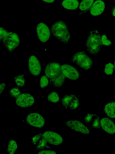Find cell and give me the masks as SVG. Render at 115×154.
Masks as SVG:
<instances>
[{
  "mask_svg": "<svg viewBox=\"0 0 115 154\" xmlns=\"http://www.w3.org/2000/svg\"><path fill=\"white\" fill-rule=\"evenodd\" d=\"M51 30L53 35L63 44H67L70 39V33L65 23L62 20L53 23Z\"/></svg>",
  "mask_w": 115,
  "mask_h": 154,
  "instance_id": "obj_4",
  "label": "cell"
},
{
  "mask_svg": "<svg viewBox=\"0 0 115 154\" xmlns=\"http://www.w3.org/2000/svg\"><path fill=\"white\" fill-rule=\"evenodd\" d=\"M71 60L83 70L90 69L93 62L92 59L84 51L76 52L72 56Z\"/></svg>",
  "mask_w": 115,
  "mask_h": 154,
  "instance_id": "obj_5",
  "label": "cell"
},
{
  "mask_svg": "<svg viewBox=\"0 0 115 154\" xmlns=\"http://www.w3.org/2000/svg\"><path fill=\"white\" fill-rule=\"evenodd\" d=\"M26 120L29 125L37 128H41L45 124L43 117L40 114L37 113L29 114L26 117Z\"/></svg>",
  "mask_w": 115,
  "mask_h": 154,
  "instance_id": "obj_6",
  "label": "cell"
},
{
  "mask_svg": "<svg viewBox=\"0 0 115 154\" xmlns=\"http://www.w3.org/2000/svg\"><path fill=\"white\" fill-rule=\"evenodd\" d=\"M61 64L53 61L47 64L44 70L45 75L49 81V85L56 88H60L66 81V77L62 73Z\"/></svg>",
  "mask_w": 115,
  "mask_h": 154,
  "instance_id": "obj_1",
  "label": "cell"
},
{
  "mask_svg": "<svg viewBox=\"0 0 115 154\" xmlns=\"http://www.w3.org/2000/svg\"><path fill=\"white\" fill-rule=\"evenodd\" d=\"M61 69L63 74L67 78L73 80L78 79L79 72L73 66L67 64H63L61 66Z\"/></svg>",
  "mask_w": 115,
  "mask_h": 154,
  "instance_id": "obj_11",
  "label": "cell"
},
{
  "mask_svg": "<svg viewBox=\"0 0 115 154\" xmlns=\"http://www.w3.org/2000/svg\"><path fill=\"white\" fill-rule=\"evenodd\" d=\"M43 135V134L41 133L32 137L31 142L33 145H36Z\"/></svg>",
  "mask_w": 115,
  "mask_h": 154,
  "instance_id": "obj_27",
  "label": "cell"
},
{
  "mask_svg": "<svg viewBox=\"0 0 115 154\" xmlns=\"http://www.w3.org/2000/svg\"><path fill=\"white\" fill-rule=\"evenodd\" d=\"M114 66L113 64L109 63L105 66L104 72L107 75H111L113 73Z\"/></svg>",
  "mask_w": 115,
  "mask_h": 154,
  "instance_id": "obj_25",
  "label": "cell"
},
{
  "mask_svg": "<svg viewBox=\"0 0 115 154\" xmlns=\"http://www.w3.org/2000/svg\"><path fill=\"white\" fill-rule=\"evenodd\" d=\"M102 128L107 133L110 134H115V124L110 119L103 118L100 120Z\"/></svg>",
  "mask_w": 115,
  "mask_h": 154,
  "instance_id": "obj_13",
  "label": "cell"
},
{
  "mask_svg": "<svg viewBox=\"0 0 115 154\" xmlns=\"http://www.w3.org/2000/svg\"><path fill=\"white\" fill-rule=\"evenodd\" d=\"M106 115L111 118H115V102H112L107 103L104 109Z\"/></svg>",
  "mask_w": 115,
  "mask_h": 154,
  "instance_id": "obj_15",
  "label": "cell"
},
{
  "mask_svg": "<svg viewBox=\"0 0 115 154\" xmlns=\"http://www.w3.org/2000/svg\"><path fill=\"white\" fill-rule=\"evenodd\" d=\"M114 69H115V62H114Z\"/></svg>",
  "mask_w": 115,
  "mask_h": 154,
  "instance_id": "obj_34",
  "label": "cell"
},
{
  "mask_svg": "<svg viewBox=\"0 0 115 154\" xmlns=\"http://www.w3.org/2000/svg\"><path fill=\"white\" fill-rule=\"evenodd\" d=\"M6 84L4 83H2L0 85V93L1 94V93L3 91L4 88L6 86Z\"/></svg>",
  "mask_w": 115,
  "mask_h": 154,
  "instance_id": "obj_31",
  "label": "cell"
},
{
  "mask_svg": "<svg viewBox=\"0 0 115 154\" xmlns=\"http://www.w3.org/2000/svg\"><path fill=\"white\" fill-rule=\"evenodd\" d=\"M9 94L11 97L16 99L21 94V92L18 87H15L10 89Z\"/></svg>",
  "mask_w": 115,
  "mask_h": 154,
  "instance_id": "obj_24",
  "label": "cell"
},
{
  "mask_svg": "<svg viewBox=\"0 0 115 154\" xmlns=\"http://www.w3.org/2000/svg\"><path fill=\"white\" fill-rule=\"evenodd\" d=\"M95 114H86L84 117V119L86 123L88 124H90Z\"/></svg>",
  "mask_w": 115,
  "mask_h": 154,
  "instance_id": "obj_29",
  "label": "cell"
},
{
  "mask_svg": "<svg viewBox=\"0 0 115 154\" xmlns=\"http://www.w3.org/2000/svg\"><path fill=\"white\" fill-rule=\"evenodd\" d=\"M66 126L76 131L85 134H89L90 131L81 122L77 120H68L66 123Z\"/></svg>",
  "mask_w": 115,
  "mask_h": 154,
  "instance_id": "obj_9",
  "label": "cell"
},
{
  "mask_svg": "<svg viewBox=\"0 0 115 154\" xmlns=\"http://www.w3.org/2000/svg\"><path fill=\"white\" fill-rule=\"evenodd\" d=\"M37 32L39 40L43 43L46 42L50 36L49 28L43 23H40L37 24Z\"/></svg>",
  "mask_w": 115,
  "mask_h": 154,
  "instance_id": "obj_7",
  "label": "cell"
},
{
  "mask_svg": "<svg viewBox=\"0 0 115 154\" xmlns=\"http://www.w3.org/2000/svg\"><path fill=\"white\" fill-rule=\"evenodd\" d=\"M105 8L104 2L101 0L95 1L92 5L90 11V14L96 16L101 14Z\"/></svg>",
  "mask_w": 115,
  "mask_h": 154,
  "instance_id": "obj_14",
  "label": "cell"
},
{
  "mask_svg": "<svg viewBox=\"0 0 115 154\" xmlns=\"http://www.w3.org/2000/svg\"><path fill=\"white\" fill-rule=\"evenodd\" d=\"M38 154H56V152L54 151L50 150H43L40 151Z\"/></svg>",
  "mask_w": 115,
  "mask_h": 154,
  "instance_id": "obj_30",
  "label": "cell"
},
{
  "mask_svg": "<svg viewBox=\"0 0 115 154\" xmlns=\"http://www.w3.org/2000/svg\"><path fill=\"white\" fill-rule=\"evenodd\" d=\"M0 40L4 48L12 52L19 46L20 40L16 33L8 31L0 27Z\"/></svg>",
  "mask_w": 115,
  "mask_h": 154,
  "instance_id": "obj_3",
  "label": "cell"
},
{
  "mask_svg": "<svg viewBox=\"0 0 115 154\" xmlns=\"http://www.w3.org/2000/svg\"><path fill=\"white\" fill-rule=\"evenodd\" d=\"M91 122H92L91 124L92 128L99 129H101L100 120L99 117L98 116L96 115Z\"/></svg>",
  "mask_w": 115,
  "mask_h": 154,
  "instance_id": "obj_22",
  "label": "cell"
},
{
  "mask_svg": "<svg viewBox=\"0 0 115 154\" xmlns=\"http://www.w3.org/2000/svg\"><path fill=\"white\" fill-rule=\"evenodd\" d=\"M49 84V81L45 75H43L41 78L40 85V88H43Z\"/></svg>",
  "mask_w": 115,
  "mask_h": 154,
  "instance_id": "obj_26",
  "label": "cell"
},
{
  "mask_svg": "<svg viewBox=\"0 0 115 154\" xmlns=\"http://www.w3.org/2000/svg\"><path fill=\"white\" fill-rule=\"evenodd\" d=\"M86 50L95 57L99 54L102 46L101 36L97 30L90 32L85 42Z\"/></svg>",
  "mask_w": 115,
  "mask_h": 154,
  "instance_id": "obj_2",
  "label": "cell"
},
{
  "mask_svg": "<svg viewBox=\"0 0 115 154\" xmlns=\"http://www.w3.org/2000/svg\"><path fill=\"white\" fill-rule=\"evenodd\" d=\"M16 104L22 107H28L34 104V100L33 97L28 93L20 94L16 99Z\"/></svg>",
  "mask_w": 115,
  "mask_h": 154,
  "instance_id": "obj_8",
  "label": "cell"
},
{
  "mask_svg": "<svg viewBox=\"0 0 115 154\" xmlns=\"http://www.w3.org/2000/svg\"><path fill=\"white\" fill-rule=\"evenodd\" d=\"M42 1L49 3H51L54 2L55 0H42Z\"/></svg>",
  "mask_w": 115,
  "mask_h": 154,
  "instance_id": "obj_33",
  "label": "cell"
},
{
  "mask_svg": "<svg viewBox=\"0 0 115 154\" xmlns=\"http://www.w3.org/2000/svg\"><path fill=\"white\" fill-rule=\"evenodd\" d=\"M48 141L43 136H42L39 141L36 144V149L37 150L44 149H48L50 148L48 144Z\"/></svg>",
  "mask_w": 115,
  "mask_h": 154,
  "instance_id": "obj_19",
  "label": "cell"
},
{
  "mask_svg": "<svg viewBox=\"0 0 115 154\" xmlns=\"http://www.w3.org/2000/svg\"><path fill=\"white\" fill-rule=\"evenodd\" d=\"M62 5L66 9L73 10L78 8L79 2L77 0H63Z\"/></svg>",
  "mask_w": 115,
  "mask_h": 154,
  "instance_id": "obj_17",
  "label": "cell"
},
{
  "mask_svg": "<svg viewBox=\"0 0 115 154\" xmlns=\"http://www.w3.org/2000/svg\"><path fill=\"white\" fill-rule=\"evenodd\" d=\"M111 13L112 15L115 17V5L113 6L112 8Z\"/></svg>",
  "mask_w": 115,
  "mask_h": 154,
  "instance_id": "obj_32",
  "label": "cell"
},
{
  "mask_svg": "<svg viewBox=\"0 0 115 154\" xmlns=\"http://www.w3.org/2000/svg\"><path fill=\"white\" fill-rule=\"evenodd\" d=\"M18 147L16 142L14 140H11L9 143L7 151L9 154L14 153Z\"/></svg>",
  "mask_w": 115,
  "mask_h": 154,
  "instance_id": "obj_21",
  "label": "cell"
},
{
  "mask_svg": "<svg viewBox=\"0 0 115 154\" xmlns=\"http://www.w3.org/2000/svg\"><path fill=\"white\" fill-rule=\"evenodd\" d=\"M24 77V74L18 75L13 77V79L18 87L22 88L25 85L26 80L25 79Z\"/></svg>",
  "mask_w": 115,
  "mask_h": 154,
  "instance_id": "obj_20",
  "label": "cell"
},
{
  "mask_svg": "<svg viewBox=\"0 0 115 154\" xmlns=\"http://www.w3.org/2000/svg\"><path fill=\"white\" fill-rule=\"evenodd\" d=\"M48 100L53 103L59 102V97L56 92H52L48 95Z\"/></svg>",
  "mask_w": 115,
  "mask_h": 154,
  "instance_id": "obj_23",
  "label": "cell"
},
{
  "mask_svg": "<svg viewBox=\"0 0 115 154\" xmlns=\"http://www.w3.org/2000/svg\"><path fill=\"white\" fill-rule=\"evenodd\" d=\"M94 0H82L80 3V14H83L88 11L92 6Z\"/></svg>",
  "mask_w": 115,
  "mask_h": 154,
  "instance_id": "obj_16",
  "label": "cell"
},
{
  "mask_svg": "<svg viewBox=\"0 0 115 154\" xmlns=\"http://www.w3.org/2000/svg\"><path fill=\"white\" fill-rule=\"evenodd\" d=\"M28 67L29 71L33 75H39L41 72V66L40 62L34 55H31L29 57Z\"/></svg>",
  "mask_w": 115,
  "mask_h": 154,
  "instance_id": "obj_10",
  "label": "cell"
},
{
  "mask_svg": "<svg viewBox=\"0 0 115 154\" xmlns=\"http://www.w3.org/2000/svg\"><path fill=\"white\" fill-rule=\"evenodd\" d=\"M43 136L50 144L55 145H60L63 142L62 137L58 134L52 131H46Z\"/></svg>",
  "mask_w": 115,
  "mask_h": 154,
  "instance_id": "obj_12",
  "label": "cell"
},
{
  "mask_svg": "<svg viewBox=\"0 0 115 154\" xmlns=\"http://www.w3.org/2000/svg\"><path fill=\"white\" fill-rule=\"evenodd\" d=\"M101 42L102 45L109 46L111 44V41L107 39L106 35H103L101 36Z\"/></svg>",
  "mask_w": 115,
  "mask_h": 154,
  "instance_id": "obj_28",
  "label": "cell"
},
{
  "mask_svg": "<svg viewBox=\"0 0 115 154\" xmlns=\"http://www.w3.org/2000/svg\"><path fill=\"white\" fill-rule=\"evenodd\" d=\"M79 105V102L78 97L73 94L72 97L69 101L67 109H75L78 108Z\"/></svg>",
  "mask_w": 115,
  "mask_h": 154,
  "instance_id": "obj_18",
  "label": "cell"
}]
</instances>
